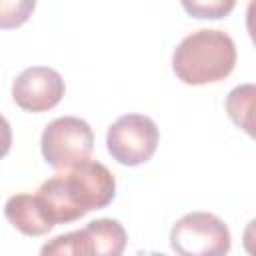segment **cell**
Listing matches in <instances>:
<instances>
[{
  "label": "cell",
  "mask_w": 256,
  "mask_h": 256,
  "mask_svg": "<svg viewBox=\"0 0 256 256\" xmlns=\"http://www.w3.org/2000/svg\"><path fill=\"white\" fill-rule=\"evenodd\" d=\"M116 196L114 174L98 160H84L58 170L36 192L46 218L56 224L80 220L92 210L104 208Z\"/></svg>",
  "instance_id": "obj_1"
},
{
  "label": "cell",
  "mask_w": 256,
  "mask_h": 256,
  "mask_svg": "<svg viewBox=\"0 0 256 256\" xmlns=\"http://www.w3.org/2000/svg\"><path fill=\"white\" fill-rule=\"evenodd\" d=\"M236 66V44L218 28H200L180 40L172 52V70L188 86L214 84L232 74Z\"/></svg>",
  "instance_id": "obj_2"
},
{
  "label": "cell",
  "mask_w": 256,
  "mask_h": 256,
  "mask_svg": "<svg viewBox=\"0 0 256 256\" xmlns=\"http://www.w3.org/2000/svg\"><path fill=\"white\" fill-rule=\"evenodd\" d=\"M128 242L124 226L114 218H98L80 230L54 236L40 256H122Z\"/></svg>",
  "instance_id": "obj_3"
},
{
  "label": "cell",
  "mask_w": 256,
  "mask_h": 256,
  "mask_svg": "<svg viewBox=\"0 0 256 256\" xmlns=\"http://www.w3.org/2000/svg\"><path fill=\"white\" fill-rule=\"evenodd\" d=\"M230 246L228 226L212 212H188L170 228V248L178 256H226Z\"/></svg>",
  "instance_id": "obj_4"
},
{
  "label": "cell",
  "mask_w": 256,
  "mask_h": 256,
  "mask_svg": "<svg viewBox=\"0 0 256 256\" xmlns=\"http://www.w3.org/2000/svg\"><path fill=\"white\" fill-rule=\"evenodd\" d=\"M40 150L48 166L64 170L90 158L94 150V132L90 124L78 116H60L46 124Z\"/></svg>",
  "instance_id": "obj_5"
},
{
  "label": "cell",
  "mask_w": 256,
  "mask_h": 256,
  "mask_svg": "<svg viewBox=\"0 0 256 256\" xmlns=\"http://www.w3.org/2000/svg\"><path fill=\"white\" fill-rule=\"evenodd\" d=\"M158 126L144 114H124L108 126L106 148L122 166H140L148 162L158 148Z\"/></svg>",
  "instance_id": "obj_6"
},
{
  "label": "cell",
  "mask_w": 256,
  "mask_h": 256,
  "mask_svg": "<svg viewBox=\"0 0 256 256\" xmlns=\"http://www.w3.org/2000/svg\"><path fill=\"white\" fill-rule=\"evenodd\" d=\"M66 92L64 78L50 66H30L12 82V100L26 112L40 114L60 104Z\"/></svg>",
  "instance_id": "obj_7"
},
{
  "label": "cell",
  "mask_w": 256,
  "mask_h": 256,
  "mask_svg": "<svg viewBox=\"0 0 256 256\" xmlns=\"http://www.w3.org/2000/svg\"><path fill=\"white\" fill-rule=\"evenodd\" d=\"M6 220L24 236H44L54 224L46 218L36 194H14L4 204Z\"/></svg>",
  "instance_id": "obj_8"
},
{
  "label": "cell",
  "mask_w": 256,
  "mask_h": 256,
  "mask_svg": "<svg viewBox=\"0 0 256 256\" xmlns=\"http://www.w3.org/2000/svg\"><path fill=\"white\" fill-rule=\"evenodd\" d=\"M254 96H256L254 84H240L232 88L226 96V112L230 120L238 128H242L248 136H254V124H252Z\"/></svg>",
  "instance_id": "obj_9"
},
{
  "label": "cell",
  "mask_w": 256,
  "mask_h": 256,
  "mask_svg": "<svg viewBox=\"0 0 256 256\" xmlns=\"http://www.w3.org/2000/svg\"><path fill=\"white\" fill-rule=\"evenodd\" d=\"M34 0H0V28L10 30L22 26L34 12Z\"/></svg>",
  "instance_id": "obj_10"
},
{
  "label": "cell",
  "mask_w": 256,
  "mask_h": 256,
  "mask_svg": "<svg viewBox=\"0 0 256 256\" xmlns=\"http://www.w3.org/2000/svg\"><path fill=\"white\" fill-rule=\"evenodd\" d=\"M236 2L234 0H198V2H188L184 0L182 2V8L190 14V16H196V18H210V20H218V18H224L228 16L232 10H234Z\"/></svg>",
  "instance_id": "obj_11"
},
{
  "label": "cell",
  "mask_w": 256,
  "mask_h": 256,
  "mask_svg": "<svg viewBox=\"0 0 256 256\" xmlns=\"http://www.w3.org/2000/svg\"><path fill=\"white\" fill-rule=\"evenodd\" d=\"M12 148V128L10 122L0 114V160L10 152Z\"/></svg>",
  "instance_id": "obj_12"
},
{
  "label": "cell",
  "mask_w": 256,
  "mask_h": 256,
  "mask_svg": "<svg viewBox=\"0 0 256 256\" xmlns=\"http://www.w3.org/2000/svg\"><path fill=\"white\" fill-rule=\"evenodd\" d=\"M136 256H166L162 252H152V250H138Z\"/></svg>",
  "instance_id": "obj_13"
}]
</instances>
